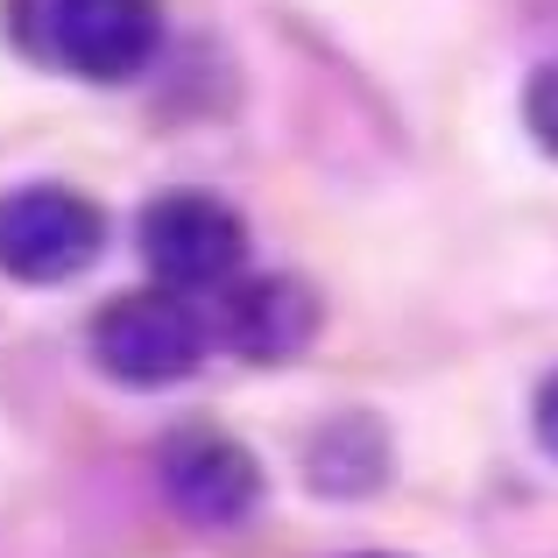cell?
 <instances>
[{"instance_id": "obj_3", "label": "cell", "mask_w": 558, "mask_h": 558, "mask_svg": "<svg viewBox=\"0 0 558 558\" xmlns=\"http://www.w3.org/2000/svg\"><path fill=\"white\" fill-rule=\"evenodd\" d=\"M142 255L163 290H227L247 262V227L213 191H163L142 213Z\"/></svg>"}, {"instance_id": "obj_8", "label": "cell", "mask_w": 558, "mask_h": 558, "mask_svg": "<svg viewBox=\"0 0 558 558\" xmlns=\"http://www.w3.org/2000/svg\"><path fill=\"white\" fill-rule=\"evenodd\" d=\"M537 438H545V452H558V375L537 389Z\"/></svg>"}, {"instance_id": "obj_5", "label": "cell", "mask_w": 558, "mask_h": 558, "mask_svg": "<svg viewBox=\"0 0 558 558\" xmlns=\"http://www.w3.org/2000/svg\"><path fill=\"white\" fill-rule=\"evenodd\" d=\"M163 495L184 509V523L233 531V523H247L255 502H262V466L241 438L191 424V432H178L163 446Z\"/></svg>"}, {"instance_id": "obj_1", "label": "cell", "mask_w": 558, "mask_h": 558, "mask_svg": "<svg viewBox=\"0 0 558 558\" xmlns=\"http://www.w3.org/2000/svg\"><path fill=\"white\" fill-rule=\"evenodd\" d=\"M107 247V219L71 184H22L0 198V269L14 283H71Z\"/></svg>"}, {"instance_id": "obj_9", "label": "cell", "mask_w": 558, "mask_h": 558, "mask_svg": "<svg viewBox=\"0 0 558 558\" xmlns=\"http://www.w3.org/2000/svg\"><path fill=\"white\" fill-rule=\"evenodd\" d=\"M361 558H389V551H361Z\"/></svg>"}, {"instance_id": "obj_6", "label": "cell", "mask_w": 558, "mask_h": 558, "mask_svg": "<svg viewBox=\"0 0 558 558\" xmlns=\"http://www.w3.org/2000/svg\"><path fill=\"white\" fill-rule=\"evenodd\" d=\"M219 332L233 354L247 361H298L318 332V298L298 276H233L227 304H219Z\"/></svg>"}, {"instance_id": "obj_4", "label": "cell", "mask_w": 558, "mask_h": 558, "mask_svg": "<svg viewBox=\"0 0 558 558\" xmlns=\"http://www.w3.org/2000/svg\"><path fill=\"white\" fill-rule=\"evenodd\" d=\"M163 8L156 0H50L43 50L93 85H121L156 57Z\"/></svg>"}, {"instance_id": "obj_2", "label": "cell", "mask_w": 558, "mask_h": 558, "mask_svg": "<svg viewBox=\"0 0 558 558\" xmlns=\"http://www.w3.org/2000/svg\"><path fill=\"white\" fill-rule=\"evenodd\" d=\"M93 361L113 381H135V389L184 381L205 361V318L184 304V290H163V283L113 298L93 318Z\"/></svg>"}, {"instance_id": "obj_7", "label": "cell", "mask_w": 558, "mask_h": 558, "mask_svg": "<svg viewBox=\"0 0 558 558\" xmlns=\"http://www.w3.org/2000/svg\"><path fill=\"white\" fill-rule=\"evenodd\" d=\"M523 121H531L537 149L558 156V57L531 71V85H523Z\"/></svg>"}]
</instances>
